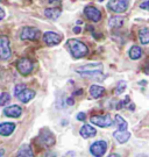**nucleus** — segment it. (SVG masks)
Returning a JSON list of instances; mask_svg holds the SVG:
<instances>
[{
	"mask_svg": "<svg viewBox=\"0 0 149 157\" xmlns=\"http://www.w3.org/2000/svg\"><path fill=\"white\" fill-rule=\"evenodd\" d=\"M40 141H41V143L45 147H51L55 144V136L54 134L50 132L48 128H43L41 129V132H40Z\"/></svg>",
	"mask_w": 149,
	"mask_h": 157,
	"instance_id": "obj_6",
	"label": "nucleus"
},
{
	"mask_svg": "<svg viewBox=\"0 0 149 157\" xmlns=\"http://www.w3.org/2000/svg\"><path fill=\"white\" fill-rule=\"evenodd\" d=\"M41 32L35 27H25L21 30V35L20 37L21 40H26V41H36L40 37Z\"/></svg>",
	"mask_w": 149,
	"mask_h": 157,
	"instance_id": "obj_4",
	"label": "nucleus"
},
{
	"mask_svg": "<svg viewBox=\"0 0 149 157\" xmlns=\"http://www.w3.org/2000/svg\"><path fill=\"white\" fill-rule=\"evenodd\" d=\"M79 134H80V136H83L84 139H90L97 134V130L90 124H84L79 130Z\"/></svg>",
	"mask_w": 149,
	"mask_h": 157,
	"instance_id": "obj_15",
	"label": "nucleus"
},
{
	"mask_svg": "<svg viewBox=\"0 0 149 157\" xmlns=\"http://www.w3.org/2000/svg\"><path fill=\"white\" fill-rule=\"evenodd\" d=\"M11 100V95L8 94L7 92H4L0 94V106H5L7 105Z\"/></svg>",
	"mask_w": 149,
	"mask_h": 157,
	"instance_id": "obj_24",
	"label": "nucleus"
},
{
	"mask_svg": "<svg viewBox=\"0 0 149 157\" xmlns=\"http://www.w3.org/2000/svg\"><path fill=\"white\" fill-rule=\"evenodd\" d=\"M85 118H86V115H85V113H83V112L78 113L77 119H78V120H79V121H85Z\"/></svg>",
	"mask_w": 149,
	"mask_h": 157,
	"instance_id": "obj_29",
	"label": "nucleus"
},
{
	"mask_svg": "<svg viewBox=\"0 0 149 157\" xmlns=\"http://www.w3.org/2000/svg\"><path fill=\"white\" fill-rule=\"evenodd\" d=\"M139 39L142 44H149V29L143 28L139 33Z\"/></svg>",
	"mask_w": 149,
	"mask_h": 157,
	"instance_id": "obj_22",
	"label": "nucleus"
},
{
	"mask_svg": "<svg viewBox=\"0 0 149 157\" xmlns=\"http://www.w3.org/2000/svg\"><path fill=\"white\" fill-rule=\"evenodd\" d=\"M14 130H15V124L13 122L0 124V135L1 136H10Z\"/></svg>",
	"mask_w": 149,
	"mask_h": 157,
	"instance_id": "obj_14",
	"label": "nucleus"
},
{
	"mask_svg": "<svg viewBox=\"0 0 149 157\" xmlns=\"http://www.w3.org/2000/svg\"><path fill=\"white\" fill-rule=\"evenodd\" d=\"M4 154H5V150L4 149H0V156H2Z\"/></svg>",
	"mask_w": 149,
	"mask_h": 157,
	"instance_id": "obj_34",
	"label": "nucleus"
},
{
	"mask_svg": "<svg viewBox=\"0 0 149 157\" xmlns=\"http://www.w3.org/2000/svg\"><path fill=\"white\" fill-rule=\"evenodd\" d=\"M23 89H26V86H25L23 84L17 85V86H15V89H14V94L18 95L19 93H20V92H21L22 90H23Z\"/></svg>",
	"mask_w": 149,
	"mask_h": 157,
	"instance_id": "obj_27",
	"label": "nucleus"
},
{
	"mask_svg": "<svg viewBox=\"0 0 149 157\" xmlns=\"http://www.w3.org/2000/svg\"><path fill=\"white\" fill-rule=\"evenodd\" d=\"M113 136L116 137V140L118 142H120V143H125V142H127L129 140V137H131V133L127 132L126 129L125 130H116L113 133Z\"/></svg>",
	"mask_w": 149,
	"mask_h": 157,
	"instance_id": "obj_16",
	"label": "nucleus"
},
{
	"mask_svg": "<svg viewBox=\"0 0 149 157\" xmlns=\"http://www.w3.org/2000/svg\"><path fill=\"white\" fill-rule=\"evenodd\" d=\"M0 1H1V0H0Z\"/></svg>",
	"mask_w": 149,
	"mask_h": 157,
	"instance_id": "obj_37",
	"label": "nucleus"
},
{
	"mask_svg": "<svg viewBox=\"0 0 149 157\" xmlns=\"http://www.w3.org/2000/svg\"><path fill=\"white\" fill-rule=\"evenodd\" d=\"M5 15H6V13H5V11L0 7V20H2L4 17H5Z\"/></svg>",
	"mask_w": 149,
	"mask_h": 157,
	"instance_id": "obj_30",
	"label": "nucleus"
},
{
	"mask_svg": "<svg viewBox=\"0 0 149 157\" xmlns=\"http://www.w3.org/2000/svg\"><path fill=\"white\" fill-rule=\"evenodd\" d=\"M84 14L85 17H88V20L93 21V22H98L100 19H101V13L98 8H96L93 6H86L84 8Z\"/></svg>",
	"mask_w": 149,
	"mask_h": 157,
	"instance_id": "obj_9",
	"label": "nucleus"
},
{
	"mask_svg": "<svg viewBox=\"0 0 149 157\" xmlns=\"http://www.w3.org/2000/svg\"><path fill=\"white\" fill-rule=\"evenodd\" d=\"M98 1H103V0H98Z\"/></svg>",
	"mask_w": 149,
	"mask_h": 157,
	"instance_id": "obj_36",
	"label": "nucleus"
},
{
	"mask_svg": "<svg viewBox=\"0 0 149 157\" xmlns=\"http://www.w3.org/2000/svg\"><path fill=\"white\" fill-rule=\"evenodd\" d=\"M104 93H105V89L99 86V85H92L90 87V94L94 99H98L100 97H103Z\"/></svg>",
	"mask_w": 149,
	"mask_h": 157,
	"instance_id": "obj_17",
	"label": "nucleus"
},
{
	"mask_svg": "<svg viewBox=\"0 0 149 157\" xmlns=\"http://www.w3.org/2000/svg\"><path fill=\"white\" fill-rule=\"evenodd\" d=\"M91 122L98 127H110L112 124V119L108 114L105 115H97V117H92L91 118Z\"/></svg>",
	"mask_w": 149,
	"mask_h": 157,
	"instance_id": "obj_10",
	"label": "nucleus"
},
{
	"mask_svg": "<svg viewBox=\"0 0 149 157\" xmlns=\"http://www.w3.org/2000/svg\"><path fill=\"white\" fill-rule=\"evenodd\" d=\"M43 41L48 45H56L61 43L62 36L60 34L54 33V32H47L43 34Z\"/></svg>",
	"mask_w": 149,
	"mask_h": 157,
	"instance_id": "obj_11",
	"label": "nucleus"
},
{
	"mask_svg": "<svg viewBox=\"0 0 149 157\" xmlns=\"http://www.w3.org/2000/svg\"><path fill=\"white\" fill-rule=\"evenodd\" d=\"M106 150H107V143L105 141H97L90 147V152L97 157L103 156L106 152Z\"/></svg>",
	"mask_w": 149,
	"mask_h": 157,
	"instance_id": "obj_8",
	"label": "nucleus"
},
{
	"mask_svg": "<svg viewBox=\"0 0 149 157\" xmlns=\"http://www.w3.org/2000/svg\"><path fill=\"white\" fill-rule=\"evenodd\" d=\"M66 102H68V105H73V104H75V101L72 100V98H69Z\"/></svg>",
	"mask_w": 149,
	"mask_h": 157,
	"instance_id": "obj_31",
	"label": "nucleus"
},
{
	"mask_svg": "<svg viewBox=\"0 0 149 157\" xmlns=\"http://www.w3.org/2000/svg\"><path fill=\"white\" fill-rule=\"evenodd\" d=\"M12 55L11 47H10V40L7 36L2 35L0 36V59H8Z\"/></svg>",
	"mask_w": 149,
	"mask_h": 157,
	"instance_id": "obj_3",
	"label": "nucleus"
},
{
	"mask_svg": "<svg viewBox=\"0 0 149 157\" xmlns=\"http://www.w3.org/2000/svg\"><path fill=\"white\" fill-rule=\"evenodd\" d=\"M18 99L23 102V104H27L28 101H30L35 97V92L33 90H29V89H23V90L17 95Z\"/></svg>",
	"mask_w": 149,
	"mask_h": 157,
	"instance_id": "obj_13",
	"label": "nucleus"
},
{
	"mask_svg": "<svg viewBox=\"0 0 149 157\" xmlns=\"http://www.w3.org/2000/svg\"><path fill=\"white\" fill-rule=\"evenodd\" d=\"M129 102H131L129 97H126L124 100L118 102V105H116V109H121V108H124V107H127L128 105H129Z\"/></svg>",
	"mask_w": 149,
	"mask_h": 157,
	"instance_id": "obj_25",
	"label": "nucleus"
},
{
	"mask_svg": "<svg viewBox=\"0 0 149 157\" xmlns=\"http://www.w3.org/2000/svg\"><path fill=\"white\" fill-rule=\"evenodd\" d=\"M34 154H33V150H32V148L27 144H25V146H22L20 149H19V151H18V156H25V157H32Z\"/></svg>",
	"mask_w": 149,
	"mask_h": 157,
	"instance_id": "obj_21",
	"label": "nucleus"
},
{
	"mask_svg": "<svg viewBox=\"0 0 149 157\" xmlns=\"http://www.w3.org/2000/svg\"><path fill=\"white\" fill-rule=\"evenodd\" d=\"M68 44V49L70 50L71 55L75 58H82V57L86 56L88 54V48L86 44H84L83 42H80L79 40L71 39L66 42Z\"/></svg>",
	"mask_w": 149,
	"mask_h": 157,
	"instance_id": "obj_1",
	"label": "nucleus"
},
{
	"mask_svg": "<svg viewBox=\"0 0 149 157\" xmlns=\"http://www.w3.org/2000/svg\"><path fill=\"white\" fill-rule=\"evenodd\" d=\"M73 32H75L76 34L80 33V28H79V27H76V28H73Z\"/></svg>",
	"mask_w": 149,
	"mask_h": 157,
	"instance_id": "obj_32",
	"label": "nucleus"
},
{
	"mask_svg": "<svg viewBox=\"0 0 149 157\" xmlns=\"http://www.w3.org/2000/svg\"><path fill=\"white\" fill-rule=\"evenodd\" d=\"M79 75L86 77H97L103 73V64L100 63H88L76 69Z\"/></svg>",
	"mask_w": 149,
	"mask_h": 157,
	"instance_id": "obj_2",
	"label": "nucleus"
},
{
	"mask_svg": "<svg viewBox=\"0 0 149 157\" xmlns=\"http://www.w3.org/2000/svg\"><path fill=\"white\" fill-rule=\"evenodd\" d=\"M4 114L6 117H10V118H19L22 114V108L20 106H18V105L6 107L4 109Z\"/></svg>",
	"mask_w": 149,
	"mask_h": 157,
	"instance_id": "obj_12",
	"label": "nucleus"
},
{
	"mask_svg": "<svg viewBox=\"0 0 149 157\" xmlns=\"http://www.w3.org/2000/svg\"><path fill=\"white\" fill-rule=\"evenodd\" d=\"M50 2H53V1H56V0H49Z\"/></svg>",
	"mask_w": 149,
	"mask_h": 157,
	"instance_id": "obj_35",
	"label": "nucleus"
},
{
	"mask_svg": "<svg viewBox=\"0 0 149 157\" xmlns=\"http://www.w3.org/2000/svg\"><path fill=\"white\" fill-rule=\"evenodd\" d=\"M140 8H142V10H149V0H146L142 4H140Z\"/></svg>",
	"mask_w": 149,
	"mask_h": 157,
	"instance_id": "obj_28",
	"label": "nucleus"
},
{
	"mask_svg": "<svg viewBox=\"0 0 149 157\" xmlns=\"http://www.w3.org/2000/svg\"><path fill=\"white\" fill-rule=\"evenodd\" d=\"M129 0H111L108 8L114 13H124L128 8Z\"/></svg>",
	"mask_w": 149,
	"mask_h": 157,
	"instance_id": "obj_7",
	"label": "nucleus"
},
{
	"mask_svg": "<svg viewBox=\"0 0 149 157\" xmlns=\"http://www.w3.org/2000/svg\"><path fill=\"white\" fill-rule=\"evenodd\" d=\"M141 56H142V49L139 45H133L129 50V57L132 59H139Z\"/></svg>",
	"mask_w": 149,
	"mask_h": 157,
	"instance_id": "obj_20",
	"label": "nucleus"
},
{
	"mask_svg": "<svg viewBox=\"0 0 149 157\" xmlns=\"http://www.w3.org/2000/svg\"><path fill=\"white\" fill-rule=\"evenodd\" d=\"M124 23V17H112L108 20V26L111 28H120Z\"/></svg>",
	"mask_w": 149,
	"mask_h": 157,
	"instance_id": "obj_19",
	"label": "nucleus"
},
{
	"mask_svg": "<svg viewBox=\"0 0 149 157\" xmlns=\"http://www.w3.org/2000/svg\"><path fill=\"white\" fill-rule=\"evenodd\" d=\"M17 67L22 76H27L33 71L34 64L29 58H21V59L18 61Z\"/></svg>",
	"mask_w": 149,
	"mask_h": 157,
	"instance_id": "obj_5",
	"label": "nucleus"
},
{
	"mask_svg": "<svg viewBox=\"0 0 149 157\" xmlns=\"http://www.w3.org/2000/svg\"><path fill=\"white\" fill-rule=\"evenodd\" d=\"M44 14L48 19H51V20H56L58 19V17L61 15V10L60 8H47L44 11Z\"/></svg>",
	"mask_w": 149,
	"mask_h": 157,
	"instance_id": "obj_18",
	"label": "nucleus"
},
{
	"mask_svg": "<svg viewBox=\"0 0 149 157\" xmlns=\"http://www.w3.org/2000/svg\"><path fill=\"white\" fill-rule=\"evenodd\" d=\"M116 124L120 130H125L128 127V124L126 122V120L122 117H120V115H116Z\"/></svg>",
	"mask_w": 149,
	"mask_h": 157,
	"instance_id": "obj_23",
	"label": "nucleus"
},
{
	"mask_svg": "<svg viewBox=\"0 0 149 157\" xmlns=\"http://www.w3.org/2000/svg\"><path fill=\"white\" fill-rule=\"evenodd\" d=\"M125 89H126V83L125 82H120L119 84H118V86H116V94H120V93H122L124 91H125Z\"/></svg>",
	"mask_w": 149,
	"mask_h": 157,
	"instance_id": "obj_26",
	"label": "nucleus"
},
{
	"mask_svg": "<svg viewBox=\"0 0 149 157\" xmlns=\"http://www.w3.org/2000/svg\"><path fill=\"white\" fill-rule=\"evenodd\" d=\"M144 72H146V73H149V62H148V65H147V67L144 69Z\"/></svg>",
	"mask_w": 149,
	"mask_h": 157,
	"instance_id": "obj_33",
	"label": "nucleus"
}]
</instances>
